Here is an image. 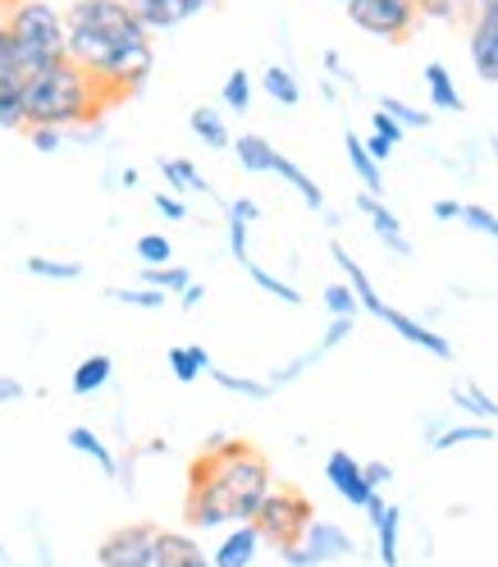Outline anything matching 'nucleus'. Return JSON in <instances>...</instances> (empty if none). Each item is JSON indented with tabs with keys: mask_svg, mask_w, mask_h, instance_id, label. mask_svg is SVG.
<instances>
[{
	"mask_svg": "<svg viewBox=\"0 0 498 567\" xmlns=\"http://www.w3.org/2000/svg\"><path fill=\"white\" fill-rule=\"evenodd\" d=\"M64 60L101 87L105 105L137 96L156 69L152 32L133 19L128 0H74L64 10Z\"/></svg>",
	"mask_w": 498,
	"mask_h": 567,
	"instance_id": "f257e3e1",
	"label": "nucleus"
},
{
	"mask_svg": "<svg viewBox=\"0 0 498 567\" xmlns=\"http://www.w3.org/2000/svg\"><path fill=\"white\" fill-rule=\"evenodd\" d=\"M270 485H274L270 457L257 444L229 435L225 449L197 453V463L188 467L184 522L193 530H225L238 522H252Z\"/></svg>",
	"mask_w": 498,
	"mask_h": 567,
	"instance_id": "f03ea898",
	"label": "nucleus"
},
{
	"mask_svg": "<svg viewBox=\"0 0 498 567\" xmlns=\"http://www.w3.org/2000/svg\"><path fill=\"white\" fill-rule=\"evenodd\" d=\"M105 96L101 87L83 74L74 60H55L38 69L23 83V124L28 128H79V124H101L105 120Z\"/></svg>",
	"mask_w": 498,
	"mask_h": 567,
	"instance_id": "7ed1b4c3",
	"label": "nucleus"
},
{
	"mask_svg": "<svg viewBox=\"0 0 498 567\" xmlns=\"http://www.w3.org/2000/svg\"><path fill=\"white\" fill-rule=\"evenodd\" d=\"M6 32L14 38V47L28 64V79L38 74V69L64 60V14L51 0H14L6 10Z\"/></svg>",
	"mask_w": 498,
	"mask_h": 567,
	"instance_id": "20e7f679",
	"label": "nucleus"
},
{
	"mask_svg": "<svg viewBox=\"0 0 498 567\" xmlns=\"http://www.w3.org/2000/svg\"><path fill=\"white\" fill-rule=\"evenodd\" d=\"M315 522V504L307 499L302 489H293V485H270V494L261 499V508H257V517H252V526H257V536H261V545H270L274 554L279 549H289V545H298L302 540V530Z\"/></svg>",
	"mask_w": 498,
	"mask_h": 567,
	"instance_id": "39448f33",
	"label": "nucleus"
},
{
	"mask_svg": "<svg viewBox=\"0 0 498 567\" xmlns=\"http://www.w3.org/2000/svg\"><path fill=\"white\" fill-rule=\"evenodd\" d=\"M347 19L375 42H407L421 23L416 0H347Z\"/></svg>",
	"mask_w": 498,
	"mask_h": 567,
	"instance_id": "423d86ee",
	"label": "nucleus"
},
{
	"mask_svg": "<svg viewBox=\"0 0 498 567\" xmlns=\"http://www.w3.org/2000/svg\"><path fill=\"white\" fill-rule=\"evenodd\" d=\"M352 554H357V540H352L339 522H325V517H315V522L302 530L298 545L279 549V558L289 563V567H330V563H343V558H352Z\"/></svg>",
	"mask_w": 498,
	"mask_h": 567,
	"instance_id": "0eeeda50",
	"label": "nucleus"
},
{
	"mask_svg": "<svg viewBox=\"0 0 498 567\" xmlns=\"http://www.w3.org/2000/svg\"><path fill=\"white\" fill-rule=\"evenodd\" d=\"M156 530L152 522H128V526H115L111 536L96 545V563L101 567H152L156 558Z\"/></svg>",
	"mask_w": 498,
	"mask_h": 567,
	"instance_id": "6e6552de",
	"label": "nucleus"
},
{
	"mask_svg": "<svg viewBox=\"0 0 498 567\" xmlns=\"http://www.w3.org/2000/svg\"><path fill=\"white\" fill-rule=\"evenodd\" d=\"M371 530H375V554H380V567H403V508L388 504L384 494L362 508Z\"/></svg>",
	"mask_w": 498,
	"mask_h": 567,
	"instance_id": "1a4fd4ad",
	"label": "nucleus"
},
{
	"mask_svg": "<svg viewBox=\"0 0 498 567\" xmlns=\"http://www.w3.org/2000/svg\"><path fill=\"white\" fill-rule=\"evenodd\" d=\"M325 481H330V489L339 494L343 504H352V508H366L380 489H371L366 485V476H362V457H352L347 449H334L330 457H325Z\"/></svg>",
	"mask_w": 498,
	"mask_h": 567,
	"instance_id": "9d476101",
	"label": "nucleus"
},
{
	"mask_svg": "<svg viewBox=\"0 0 498 567\" xmlns=\"http://www.w3.org/2000/svg\"><path fill=\"white\" fill-rule=\"evenodd\" d=\"M362 210V216L371 220V229H375V238L388 247L394 257H403V261H412L416 257V247H412V238L403 234V220H398V210L388 206L384 197H371V193H357V202H352Z\"/></svg>",
	"mask_w": 498,
	"mask_h": 567,
	"instance_id": "9b49d317",
	"label": "nucleus"
},
{
	"mask_svg": "<svg viewBox=\"0 0 498 567\" xmlns=\"http://www.w3.org/2000/svg\"><path fill=\"white\" fill-rule=\"evenodd\" d=\"M128 10L147 32H174L201 10H210V0H128Z\"/></svg>",
	"mask_w": 498,
	"mask_h": 567,
	"instance_id": "f8f14e48",
	"label": "nucleus"
},
{
	"mask_svg": "<svg viewBox=\"0 0 498 567\" xmlns=\"http://www.w3.org/2000/svg\"><path fill=\"white\" fill-rule=\"evenodd\" d=\"M467 51L480 83L498 87V14H471L467 23Z\"/></svg>",
	"mask_w": 498,
	"mask_h": 567,
	"instance_id": "ddd939ff",
	"label": "nucleus"
},
{
	"mask_svg": "<svg viewBox=\"0 0 498 567\" xmlns=\"http://www.w3.org/2000/svg\"><path fill=\"white\" fill-rule=\"evenodd\" d=\"M152 567H216L210 563V554L201 549L197 536H188V530H156V558Z\"/></svg>",
	"mask_w": 498,
	"mask_h": 567,
	"instance_id": "4468645a",
	"label": "nucleus"
},
{
	"mask_svg": "<svg viewBox=\"0 0 498 567\" xmlns=\"http://www.w3.org/2000/svg\"><path fill=\"white\" fill-rule=\"evenodd\" d=\"M257 554H261L257 526H252V522H238V526H225L220 545L210 549V563H216V567H252Z\"/></svg>",
	"mask_w": 498,
	"mask_h": 567,
	"instance_id": "2eb2a0df",
	"label": "nucleus"
},
{
	"mask_svg": "<svg viewBox=\"0 0 498 567\" xmlns=\"http://www.w3.org/2000/svg\"><path fill=\"white\" fill-rule=\"evenodd\" d=\"M156 169H160V179H165V188H169L174 197H216L210 179H206V174H201L188 156H160Z\"/></svg>",
	"mask_w": 498,
	"mask_h": 567,
	"instance_id": "dca6fc26",
	"label": "nucleus"
},
{
	"mask_svg": "<svg viewBox=\"0 0 498 567\" xmlns=\"http://www.w3.org/2000/svg\"><path fill=\"white\" fill-rule=\"evenodd\" d=\"M64 444L74 449V453H83L105 481H115V472H120V453L105 444V440L92 431V425H69V431H64Z\"/></svg>",
	"mask_w": 498,
	"mask_h": 567,
	"instance_id": "f3484780",
	"label": "nucleus"
},
{
	"mask_svg": "<svg viewBox=\"0 0 498 567\" xmlns=\"http://www.w3.org/2000/svg\"><path fill=\"white\" fill-rule=\"evenodd\" d=\"M188 133L201 142V147H210V152H229V142H234V128H229L220 105H193Z\"/></svg>",
	"mask_w": 498,
	"mask_h": 567,
	"instance_id": "a211bd4d",
	"label": "nucleus"
},
{
	"mask_svg": "<svg viewBox=\"0 0 498 567\" xmlns=\"http://www.w3.org/2000/svg\"><path fill=\"white\" fill-rule=\"evenodd\" d=\"M270 174H274V179H283V184H289L302 202H307V210H315V216H325V188H320L315 179H311V174L293 161V156H283V152H274V165H270Z\"/></svg>",
	"mask_w": 498,
	"mask_h": 567,
	"instance_id": "6ab92c4d",
	"label": "nucleus"
},
{
	"mask_svg": "<svg viewBox=\"0 0 498 567\" xmlns=\"http://www.w3.org/2000/svg\"><path fill=\"white\" fill-rule=\"evenodd\" d=\"M421 83H425V92H430L435 111H444V115H467V101H461V92H457V83H453V74H448V64L430 60V64L421 69Z\"/></svg>",
	"mask_w": 498,
	"mask_h": 567,
	"instance_id": "aec40b11",
	"label": "nucleus"
},
{
	"mask_svg": "<svg viewBox=\"0 0 498 567\" xmlns=\"http://www.w3.org/2000/svg\"><path fill=\"white\" fill-rule=\"evenodd\" d=\"M229 152L238 156V169L242 174H270V165H274V142L266 137V133H234V142H229Z\"/></svg>",
	"mask_w": 498,
	"mask_h": 567,
	"instance_id": "412c9836",
	"label": "nucleus"
},
{
	"mask_svg": "<svg viewBox=\"0 0 498 567\" xmlns=\"http://www.w3.org/2000/svg\"><path fill=\"white\" fill-rule=\"evenodd\" d=\"M261 92L279 105V111H298V105H302V79L293 74L289 64H279V60L261 69Z\"/></svg>",
	"mask_w": 498,
	"mask_h": 567,
	"instance_id": "4be33fe9",
	"label": "nucleus"
},
{
	"mask_svg": "<svg viewBox=\"0 0 498 567\" xmlns=\"http://www.w3.org/2000/svg\"><path fill=\"white\" fill-rule=\"evenodd\" d=\"M111 380H115V358H111V352H92V358H83L74 367V375H69V389H74L79 399H92Z\"/></svg>",
	"mask_w": 498,
	"mask_h": 567,
	"instance_id": "5701e85b",
	"label": "nucleus"
},
{
	"mask_svg": "<svg viewBox=\"0 0 498 567\" xmlns=\"http://www.w3.org/2000/svg\"><path fill=\"white\" fill-rule=\"evenodd\" d=\"M343 152H347V165H352V174L362 179V193H371V197H384V169L371 161V152H366V142H362V133H343Z\"/></svg>",
	"mask_w": 498,
	"mask_h": 567,
	"instance_id": "b1692460",
	"label": "nucleus"
},
{
	"mask_svg": "<svg viewBox=\"0 0 498 567\" xmlns=\"http://www.w3.org/2000/svg\"><path fill=\"white\" fill-rule=\"evenodd\" d=\"M165 367H169V375L179 380V384H197L216 362H210V352H206L201 343H174V348L165 352Z\"/></svg>",
	"mask_w": 498,
	"mask_h": 567,
	"instance_id": "393cba45",
	"label": "nucleus"
},
{
	"mask_svg": "<svg viewBox=\"0 0 498 567\" xmlns=\"http://www.w3.org/2000/svg\"><path fill=\"white\" fill-rule=\"evenodd\" d=\"M489 440H498L494 425H485V421H457V425H439L425 449L448 453V449H461V444H489Z\"/></svg>",
	"mask_w": 498,
	"mask_h": 567,
	"instance_id": "a878e982",
	"label": "nucleus"
},
{
	"mask_svg": "<svg viewBox=\"0 0 498 567\" xmlns=\"http://www.w3.org/2000/svg\"><path fill=\"white\" fill-rule=\"evenodd\" d=\"M448 403H453L457 412H467L471 421H498V399L485 394L476 380H457V384L448 389Z\"/></svg>",
	"mask_w": 498,
	"mask_h": 567,
	"instance_id": "bb28decb",
	"label": "nucleus"
},
{
	"mask_svg": "<svg viewBox=\"0 0 498 567\" xmlns=\"http://www.w3.org/2000/svg\"><path fill=\"white\" fill-rule=\"evenodd\" d=\"M137 284H147V289H156V293H165V298H169V293L179 298L188 284H193V270L179 266V261H169V266H142V270H137Z\"/></svg>",
	"mask_w": 498,
	"mask_h": 567,
	"instance_id": "cd10ccee",
	"label": "nucleus"
},
{
	"mask_svg": "<svg viewBox=\"0 0 498 567\" xmlns=\"http://www.w3.org/2000/svg\"><path fill=\"white\" fill-rule=\"evenodd\" d=\"M242 270H247V279H252L261 293H270L274 302H283V307H302V289H298V284L279 279V275H274V270H266L261 261H247Z\"/></svg>",
	"mask_w": 498,
	"mask_h": 567,
	"instance_id": "c85d7f7f",
	"label": "nucleus"
},
{
	"mask_svg": "<svg viewBox=\"0 0 498 567\" xmlns=\"http://www.w3.org/2000/svg\"><path fill=\"white\" fill-rule=\"evenodd\" d=\"M252 92H257L252 74H247V69H229V79H225V87H220V111L247 115V111H252Z\"/></svg>",
	"mask_w": 498,
	"mask_h": 567,
	"instance_id": "c756f323",
	"label": "nucleus"
},
{
	"mask_svg": "<svg viewBox=\"0 0 498 567\" xmlns=\"http://www.w3.org/2000/svg\"><path fill=\"white\" fill-rule=\"evenodd\" d=\"M206 375H210V380H216L220 389H229V394H238V399H252V403H266V399H274V389H270L266 380H252V375H238V371H225V367H210Z\"/></svg>",
	"mask_w": 498,
	"mask_h": 567,
	"instance_id": "7c9ffc66",
	"label": "nucleus"
},
{
	"mask_svg": "<svg viewBox=\"0 0 498 567\" xmlns=\"http://www.w3.org/2000/svg\"><path fill=\"white\" fill-rule=\"evenodd\" d=\"M375 111H384L394 124H403L407 133H412V128H430V124H435V115H430V111H421V105H407L403 96H388V92L375 101Z\"/></svg>",
	"mask_w": 498,
	"mask_h": 567,
	"instance_id": "2f4dec72",
	"label": "nucleus"
},
{
	"mask_svg": "<svg viewBox=\"0 0 498 567\" xmlns=\"http://www.w3.org/2000/svg\"><path fill=\"white\" fill-rule=\"evenodd\" d=\"M325 358H330V352H325V348H320V343H315V348H307V352H302V358H293V362H283V367H274V371L266 375V384H270V389H283V384H293V380H302L307 371H315V367H320V362H325Z\"/></svg>",
	"mask_w": 498,
	"mask_h": 567,
	"instance_id": "473e14b6",
	"label": "nucleus"
},
{
	"mask_svg": "<svg viewBox=\"0 0 498 567\" xmlns=\"http://www.w3.org/2000/svg\"><path fill=\"white\" fill-rule=\"evenodd\" d=\"M416 14L457 28V23H471V0H416Z\"/></svg>",
	"mask_w": 498,
	"mask_h": 567,
	"instance_id": "72a5a7b5",
	"label": "nucleus"
},
{
	"mask_svg": "<svg viewBox=\"0 0 498 567\" xmlns=\"http://www.w3.org/2000/svg\"><path fill=\"white\" fill-rule=\"evenodd\" d=\"M28 275L51 279V284H74V279H83V261H69V257H28Z\"/></svg>",
	"mask_w": 498,
	"mask_h": 567,
	"instance_id": "f704fd0d",
	"label": "nucleus"
},
{
	"mask_svg": "<svg viewBox=\"0 0 498 567\" xmlns=\"http://www.w3.org/2000/svg\"><path fill=\"white\" fill-rule=\"evenodd\" d=\"M111 302H124V307H137V311H160L165 307V293L147 289V284H120V289H105Z\"/></svg>",
	"mask_w": 498,
	"mask_h": 567,
	"instance_id": "c9c22d12",
	"label": "nucleus"
},
{
	"mask_svg": "<svg viewBox=\"0 0 498 567\" xmlns=\"http://www.w3.org/2000/svg\"><path fill=\"white\" fill-rule=\"evenodd\" d=\"M0 128H28L23 124V83H10V79H0Z\"/></svg>",
	"mask_w": 498,
	"mask_h": 567,
	"instance_id": "e433bc0d",
	"label": "nucleus"
},
{
	"mask_svg": "<svg viewBox=\"0 0 498 567\" xmlns=\"http://www.w3.org/2000/svg\"><path fill=\"white\" fill-rule=\"evenodd\" d=\"M133 252H137L142 266H169V261H174V243H169L165 234H142V238L133 243Z\"/></svg>",
	"mask_w": 498,
	"mask_h": 567,
	"instance_id": "4c0bfd02",
	"label": "nucleus"
},
{
	"mask_svg": "<svg viewBox=\"0 0 498 567\" xmlns=\"http://www.w3.org/2000/svg\"><path fill=\"white\" fill-rule=\"evenodd\" d=\"M457 225H467L471 234L498 243V216H494L489 206H480V202H461V220H457Z\"/></svg>",
	"mask_w": 498,
	"mask_h": 567,
	"instance_id": "58836bf2",
	"label": "nucleus"
},
{
	"mask_svg": "<svg viewBox=\"0 0 498 567\" xmlns=\"http://www.w3.org/2000/svg\"><path fill=\"white\" fill-rule=\"evenodd\" d=\"M320 302H325V311H330V316H362L357 293H352L343 279H330V284H325V293H320Z\"/></svg>",
	"mask_w": 498,
	"mask_h": 567,
	"instance_id": "ea45409f",
	"label": "nucleus"
},
{
	"mask_svg": "<svg viewBox=\"0 0 498 567\" xmlns=\"http://www.w3.org/2000/svg\"><path fill=\"white\" fill-rule=\"evenodd\" d=\"M320 69H325V79L334 83V87H347V92H357V74H352V69L343 64V55L330 47L325 55H320Z\"/></svg>",
	"mask_w": 498,
	"mask_h": 567,
	"instance_id": "a19ab883",
	"label": "nucleus"
},
{
	"mask_svg": "<svg viewBox=\"0 0 498 567\" xmlns=\"http://www.w3.org/2000/svg\"><path fill=\"white\" fill-rule=\"evenodd\" d=\"M352 330H357V316H330V326H325V334H320V348H325V352L343 348V343L352 339Z\"/></svg>",
	"mask_w": 498,
	"mask_h": 567,
	"instance_id": "79ce46f5",
	"label": "nucleus"
},
{
	"mask_svg": "<svg viewBox=\"0 0 498 567\" xmlns=\"http://www.w3.org/2000/svg\"><path fill=\"white\" fill-rule=\"evenodd\" d=\"M225 220H238V225H261V202L257 197H234V202H225Z\"/></svg>",
	"mask_w": 498,
	"mask_h": 567,
	"instance_id": "37998d69",
	"label": "nucleus"
},
{
	"mask_svg": "<svg viewBox=\"0 0 498 567\" xmlns=\"http://www.w3.org/2000/svg\"><path fill=\"white\" fill-rule=\"evenodd\" d=\"M225 229H229V257L238 266H247V261H252V243H247V238H252V229L238 225V220H225Z\"/></svg>",
	"mask_w": 498,
	"mask_h": 567,
	"instance_id": "c03bdc74",
	"label": "nucleus"
},
{
	"mask_svg": "<svg viewBox=\"0 0 498 567\" xmlns=\"http://www.w3.org/2000/svg\"><path fill=\"white\" fill-rule=\"evenodd\" d=\"M152 206H156V216H165L169 225H184V220H188V197L156 193V197H152Z\"/></svg>",
	"mask_w": 498,
	"mask_h": 567,
	"instance_id": "a18cd8bd",
	"label": "nucleus"
},
{
	"mask_svg": "<svg viewBox=\"0 0 498 567\" xmlns=\"http://www.w3.org/2000/svg\"><path fill=\"white\" fill-rule=\"evenodd\" d=\"M28 142H32V152H42V156H55L64 147V128H23Z\"/></svg>",
	"mask_w": 498,
	"mask_h": 567,
	"instance_id": "49530a36",
	"label": "nucleus"
},
{
	"mask_svg": "<svg viewBox=\"0 0 498 567\" xmlns=\"http://www.w3.org/2000/svg\"><path fill=\"white\" fill-rule=\"evenodd\" d=\"M371 133H375V137H384L394 152H398V142L407 137V128H403V124H394V120H388L384 111H371Z\"/></svg>",
	"mask_w": 498,
	"mask_h": 567,
	"instance_id": "de8ad7c7",
	"label": "nucleus"
},
{
	"mask_svg": "<svg viewBox=\"0 0 498 567\" xmlns=\"http://www.w3.org/2000/svg\"><path fill=\"white\" fill-rule=\"evenodd\" d=\"M64 142H79V147H101L105 128L101 124H79V128H64Z\"/></svg>",
	"mask_w": 498,
	"mask_h": 567,
	"instance_id": "09e8293b",
	"label": "nucleus"
},
{
	"mask_svg": "<svg viewBox=\"0 0 498 567\" xmlns=\"http://www.w3.org/2000/svg\"><path fill=\"white\" fill-rule=\"evenodd\" d=\"M32 394V389L23 384V380H14V375H0V408H10V403H23Z\"/></svg>",
	"mask_w": 498,
	"mask_h": 567,
	"instance_id": "8fccbe9b",
	"label": "nucleus"
},
{
	"mask_svg": "<svg viewBox=\"0 0 498 567\" xmlns=\"http://www.w3.org/2000/svg\"><path fill=\"white\" fill-rule=\"evenodd\" d=\"M362 476L371 489H384V485H394V467L388 463H362Z\"/></svg>",
	"mask_w": 498,
	"mask_h": 567,
	"instance_id": "3c124183",
	"label": "nucleus"
},
{
	"mask_svg": "<svg viewBox=\"0 0 498 567\" xmlns=\"http://www.w3.org/2000/svg\"><path fill=\"white\" fill-rule=\"evenodd\" d=\"M430 216H435L439 225H457V220H461V202H457V197H439V202L430 206Z\"/></svg>",
	"mask_w": 498,
	"mask_h": 567,
	"instance_id": "603ef678",
	"label": "nucleus"
},
{
	"mask_svg": "<svg viewBox=\"0 0 498 567\" xmlns=\"http://www.w3.org/2000/svg\"><path fill=\"white\" fill-rule=\"evenodd\" d=\"M362 142H366V152H371V161H375V165L384 169V165H388V156H394V147H388V142H384V137H375V133H366Z\"/></svg>",
	"mask_w": 498,
	"mask_h": 567,
	"instance_id": "864d4df0",
	"label": "nucleus"
},
{
	"mask_svg": "<svg viewBox=\"0 0 498 567\" xmlns=\"http://www.w3.org/2000/svg\"><path fill=\"white\" fill-rule=\"evenodd\" d=\"M179 302H184V311H193V307H201V302H206V284H197V279H193V284H188V289L179 293Z\"/></svg>",
	"mask_w": 498,
	"mask_h": 567,
	"instance_id": "5fc2aeb1",
	"label": "nucleus"
},
{
	"mask_svg": "<svg viewBox=\"0 0 498 567\" xmlns=\"http://www.w3.org/2000/svg\"><path fill=\"white\" fill-rule=\"evenodd\" d=\"M115 184H120V188H137V184H142V174H137L133 165H124V169L115 174Z\"/></svg>",
	"mask_w": 498,
	"mask_h": 567,
	"instance_id": "6e6d98bb",
	"label": "nucleus"
},
{
	"mask_svg": "<svg viewBox=\"0 0 498 567\" xmlns=\"http://www.w3.org/2000/svg\"><path fill=\"white\" fill-rule=\"evenodd\" d=\"M320 92H325V101H330V105H339V101H343V96H339V87H334L330 79H325V83H320Z\"/></svg>",
	"mask_w": 498,
	"mask_h": 567,
	"instance_id": "4d7b16f0",
	"label": "nucleus"
},
{
	"mask_svg": "<svg viewBox=\"0 0 498 567\" xmlns=\"http://www.w3.org/2000/svg\"><path fill=\"white\" fill-rule=\"evenodd\" d=\"M142 453H169V440H147V444H142Z\"/></svg>",
	"mask_w": 498,
	"mask_h": 567,
	"instance_id": "13d9d810",
	"label": "nucleus"
},
{
	"mask_svg": "<svg viewBox=\"0 0 498 567\" xmlns=\"http://www.w3.org/2000/svg\"><path fill=\"white\" fill-rule=\"evenodd\" d=\"M480 147H485V156H494V161H498V133H489V137L480 142Z\"/></svg>",
	"mask_w": 498,
	"mask_h": 567,
	"instance_id": "bf43d9fd",
	"label": "nucleus"
},
{
	"mask_svg": "<svg viewBox=\"0 0 498 567\" xmlns=\"http://www.w3.org/2000/svg\"><path fill=\"white\" fill-rule=\"evenodd\" d=\"M0 567H23V563H19V558H14L6 545H0Z\"/></svg>",
	"mask_w": 498,
	"mask_h": 567,
	"instance_id": "052dcab7",
	"label": "nucleus"
},
{
	"mask_svg": "<svg viewBox=\"0 0 498 567\" xmlns=\"http://www.w3.org/2000/svg\"><path fill=\"white\" fill-rule=\"evenodd\" d=\"M339 6H347V0H339Z\"/></svg>",
	"mask_w": 498,
	"mask_h": 567,
	"instance_id": "680f3d73",
	"label": "nucleus"
},
{
	"mask_svg": "<svg viewBox=\"0 0 498 567\" xmlns=\"http://www.w3.org/2000/svg\"><path fill=\"white\" fill-rule=\"evenodd\" d=\"M494 302H498V293H494Z\"/></svg>",
	"mask_w": 498,
	"mask_h": 567,
	"instance_id": "e2e57ef3",
	"label": "nucleus"
}]
</instances>
